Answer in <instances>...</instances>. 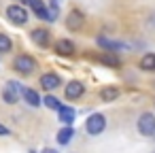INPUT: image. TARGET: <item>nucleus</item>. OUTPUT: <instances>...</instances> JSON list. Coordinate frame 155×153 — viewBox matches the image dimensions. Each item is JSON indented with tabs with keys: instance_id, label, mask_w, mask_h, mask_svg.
Instances as JSON below:
<instances>
[{
	"instance_id": "nucleus-1",
	"label": "nucleus",
	"mask_w": 155,
	"mask_h": 153,
	"mask_svg": "<svg viewBox=\"0 0 155 153\" xmlns=\"http://www.w3.org/2000/svg\"><path fill=\"white\" fill-rule=\"evenodd\" d=\"M34 68H36V60H34L32 55H28V53L17 55L15 62H13V70L19 72V75H32Z\"/></svg>"
},
{
	"instance_id": "nucleus-2",
	"label": "nucleus",
	"mask_w": 155,
	"mask_h": 153,
	"mask_svg": "<svg viewBox=\"0 0 155 153\" xmlns=\"http://www.w3.org/2000/svg\"><path fill=\"white\" fill-rule=\"evenodd\" d=\"M104 128H106V117H104V115H100V113L89 115V117H87V121H85V132H87V134H91V136L102 134V132H104Z\"/></svg>"
},
{
	"instance_id": "nucleus-3",
	"label": "nucleus",
	"mask_w": 155,
	"mask_h": 153,
	"mask_svg": "<svg viewBox=\"0 0 155 153\" xmlns=\"http://www.w3.org/2000/svg\"><path fill=\"white\" fill-rule=\"evenodd\" d=\"M7 17H9V22L11 24H15V26H24L30 17H28V11L21 7V5H11L9 9H7Z\"/></svg>"
},
{
	"instance_id": "nucleus-4",
	"label": "nucleus",
	"mask_w": 155,
	"mask_h": 153,
	"mask_svg": "<svg viewBox=\"0 0 155 153\" xmlns=\"http://www.w3.org/2000/svg\"><path fill=\"white\" fill-rule=\"evenodd\" d=\"M138 132L142 136H153L155 134V115L153 113H142L138 117Z\"/></svg>"
},
{
	"instance_id": "nucleus-5",
	"label": "nucleus",
	"mask_w": 155,
	"mask_h": 153,
	"mask_svg": "<svg viewBox=\"0 0 155 153\" xmlns=\"http://www.w3.org/2000/svg\"><path fill=\"white\" fill-rule=\"evenodd\" d=\"M21 89H24V87H21L17 81H9V83L5 85V89H2V100H5L7 104H15V102L19 100Z\"/></svg>"
},
{
	"instance_id": "nucleus-6",
	"label": "nucleus",
	"mask_w": 155,
	"mask_h": 153,
	"mask_svg": "<svg viewBox=\"0 0 155 153\" xmlns=\"http://www.w3.org/2000/svg\"><path fill=\"white\" fill-rule=\"evenodd\" d=\"M83 26H85V15H83L79 9L70 11V15H68V19H66V28H68L70 32H79Z\"/></svg>"
},
{
	"instance_id": "nucleus-7",
	"label": "nucleus",
	"mask_w": 155,
	"mask_h": 153,
	"mask_svg": "<svg viewBox=\"0 0 155 153\" xmlns=\"http://www.w3.org/2000/svg\"><path fill=\"white\" fill-rule=\"evenodd\" d=\"M83 91H85V85H83L81 81H70V83L66 85V89H64V94H66L68 100H77V98H81Z\"/></svg>"
},
{
	"instance_id": "nucleus-8",
	"label": "nucleus",
	"mask_w": 155,
	"mask_h": 153,
	"mask_svg": "<svg viewBox=\"0 0 155 153\" xmlns=\"http://www.w3.org/2000/svg\"><path fill=\"white\" fill-rule=\"evenodd\" d=\"M30 36H32V43L38 45V47H47V45H49V30H45V28L32 30Z\"/></svg>"
},
{
	"instance_id": "nucleus-9",
	"label": "nucleus",
	"mask_w": 155,
	"mask_h": 153,
	"mask_svg": "<svg viewBox=\"0 0 155 153\" xmlns=\"http://www.w3.org/2000/svg\"><path fill=\"white\" fill-rule=\"evenodd\" d=\"M60 77L55 75V72H45L43 77H41V85L47 89V91H51V89H55V87H60Z\"/></svg>"
},
{
	"instance_id": "nucleus-10",
	"label": "nucleus",
	"mask_w": 155,
	"mask_h": 153,
	"mask_svg": "<svg viewBox=\"0 0 155 153\" xmlns=\"http://www.w3.org/2000/svg\"><path fill=\"white\" fill-rule=\"evenodd\" d=\"M28 5L32 7V11H34V15H36V17H41V19L49 22V9L45 7L43 0H28Z\"/></svg>"
},
{
	"instance_id": "nucleus-11",
	"label": "nucleus",
	"mask_w": 155,
	"mask_h": 153,
	"mask_svg": "<svg viewBox=\"0 0 155 153\" xmlns=\"http://www.w3.org/2000/svg\"><path fill=\"white\" fill-rule=\"evenodd\" d=\"M55 51H58L60 55H72V53H74V43L68 41V38H60V41L55 43Z\"/></svg>"
},
{
	"instance_id": "nucleus-12",
	"label": "nucleus",
	"mask_w": 155,
	"mask_h": 153,
	"mask_svg": "<svg viewBox=\"0 0 155 153\" xmlns=\"http://www.w3.org/2000/svg\"><path fill=\"white\" fill-rule=\"evenodd\" d=\"M74 108L72 106H64L62 104V108L58 111V119L62 121V123H66V125H72V121H74Z\"/></svg>"
},
{
	"instance_id": "nucleus-13",
	"label": "nucleus",
	"mask_w": 155,
	"mask_h": 153,
	"mask_svg": "<svg viewBox=\"0 0 155 153\" xmlns=\"http://www.w3.org/2000/svg\"><path fill=\"white\" fill-rule=\"evenodd\" d=\"M21 96H24V100H26L30 106H38V104H41V96H38V91H36V89L24 87V89H21Z\"/></svg>"
},
{
	"instance_id": "nucleus-14",
	"label": "nucleus",
	"mask_w": 155,
	"mask_h": 153,
	"mask_svg": "<svg viewBox=\"0 0 155 153\" xmlns=\"http://www.w3.org/2000/svg\"><path fill=\"white\" fill-rule=\"evenodd\" d=\"M98 45L104 49V51H119L121 49V43H117V41H110V38H106V36H98Z\"/></svg>"
},
{
	"instance_id": "nucleus-15",
	"label": "nucleus",
	"mask_w": 155,
	"mask_h": 153,
	"mask_svg": "<svg viewBox=\"0 0 155 153\" xmlns=\"http://www.w3.org/2000/svg\"><path fill=\"white\" fill-rule=\"evenodd\" d=\"M100 62L106 64V66H110V68H117V66L121 64L115 51H104V53H100Z\"/></svg>"
},
{
	"instance_id": "nucleus-16",
	"label": "nucleus",
	"mask_w": 155,
	"mask_h": 153,
	"mask_svg": "<svg viewBox=\"0 0 155 153\" xmlns=\"http://www.w3.org/2000/svg\"><path fill=\"white\" fill-rule=\"evenodd\" d=\"M100 98H102L104 102H113V100H117V98H119V89H117V87H113V85H106V87L100 91Z\"/></svg>"
},
{
	"instance_id": "nucleus-17",
	"label": "nucleus",
	"mask_w": 155,
	"mask_h": 153,
	"mask_svg": "<svg viewBox=\"0 0 155 153\" xmlns=\"http://www.w3.org/2000/svg\"><path fill=\"white\" fill-rule=\"evenodd\" d=\"M72 136H74L72 125H66V128H62V130L58 132V142H60V145H68V142L72 140Z\"/></svg>"
},
{
	"instance_id": "nucleus-18",
	"label": "nucleus",
	"mask_w": 155,
	"mask_h": 153,
	"mask_svg": "<svg viewBox=\"0 0 155 153\" xmlns=\"http://www.w3.org/2000/svg\"><path fill=\"white\" fill-rule=\"evenodd\" d=\"M140 68L147 72H153L155 70V53H144L140 60Z\"/></svg>"
},
{
	"instance_id": "nucleus-19",
	"label": "nucleus",
	"mask_w": 155,
	"mask_h": 153,
	"mask_svg": "<svg viewBox=\"0 0 155 153\" xmlns=\"http://www.w3.org/2000/svg\"><path fill=\"white\" fill-rule=\"evenodd\" d=\"M11 49H13V41H11L7 34L0 32V53H9Z\"/></svg>"
},
{
	"instance_id": "nucleus-20",
	"label": "nucleus",
	"mask_w": 155,
	"mask_h": 153,
	"mask_svg": "<svg viewBox=\"0 0 155 153\" xmlns=\"http://www.w3.org/2000/svg\"><path fill=\"white\" fill-rule=\"evenodd\" d=\"M43 102H45V106H47V108H51V111H60V108H62L60 100H58L55 96H51V94H49V96H45V100H43Z\"/></svg>"
},
{
	"instance_id": "nucleus-21",
	"label": "nucleus",
	"mask_w": 155,
	"mask_h": 153,
	"mask_svg": "<svg viewBox=\"0 0 155 153\" xmlns=\"http://www.w3.org/2000/svg\"><path fill=\"white\" fill-rule=\"evenodd\" d=\"M60 15V5H58V0H51L49 2V22H55Z\"/></svg>"
},
{
	"instance_id": "nucleus-22",
	"label": "nucleus",
	"mask_w": 155,
	"mask_h": 153,
	"mask_svg": "<svg viewBox=\"0 0 155 153\" xmlns=\"http://www.w3.org/2000/svg\"><path fill=\"white\" fill-rule=\"evenodd\" d=\"M0 136H9V128L0 123Z\"/></svg>"
},
{
	"instance_id": "nucleus-23",
	"label": "nucleus",
	"mask_w": 155,
	"mask_h": 153,
	"mask_svg": "<svg viewBox=\"0 0 155 153\" xmlns=\"http://www.w3.org/2000/svg\"><path fill=\"white\" fill-rule=\"evenodd\" d=\"M43 153H58V151H51V149H47V151H43Z\"/></svg>"
},
{
	"instance_id": "nucleus-24",
	"label": "nucleus",
	"mask_w": 155,
	"mask_h": 153,
	"mask_svg": "<svg viewBox=\"0 0 155 153\" xmlns=\"http://www.w3.org/2000/svg\"><path fill=\"white\" fill-rule=\"evenodd\" d=\"M19 2H28V0H19Z\"/></svg>"
}]
</instances>
